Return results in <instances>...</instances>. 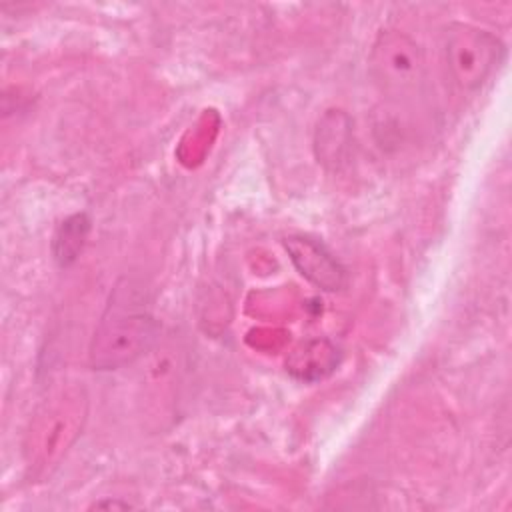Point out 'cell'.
<instances>
[{
    "instance_id": "1",
    "label": "cell",
    "mask_w": 512,
    "mask_h": 512,
    "mask_svg": "<svg viewBox=\"0 0 512 512\" xmlns=\"http://www.w3.org/2000/svg\"><path fill=\"white\" fill-rule=\"evenodd\" d=\"M158 324L148 296L134 280L122 278L110 292L90 342L94 370H116L142 356L154 342Z\"/></svg>"
},
{
    "instance_id": "2",
    "label": "cell",
    "mask_w": 512,
    "mask_h": 512,
    "mask_svg": "<svg viewBox=\"0 0 512 512\" xmlns=\"http://www.w3.org/2000/svg\"><path fill=\"white\" fill-rule=\"evenodd\" d=\"M444 64L462 92H476L500 66L504 44L488 30L454 22L444 30Z\"/></svg>"
},
{
    "instance_id": "3",
    "label": "cell",
    "mask_w": 512,
    "mask_h": 512,
    "mask_svg": "<svg viewBox=\"0 0 512 512\" xmlns=\"http://www.w3.org/2000/svg\"><path fill=\"white\" fill-rule=\"evenodd\" d=\"M368 70L376 86L394 100L418 96L426 66L420 46L404 32L386 30L372 44Z\"/></svg>"
},
{
    "instance_id": "4",
    "label": "cell",
    "mask_w": 512,
    "mask_h": 512,
    "mask_svg": "<svg viewBox=\"0 0 512 512\" xmlns=\"http://www.w3.org/2000/svg\"><path fill=\"white\" fill-rule=\"evenodd\" d=\"M284 248L296 270L314 286L336 292L346 284V270L336 256L316 238L292 234L284 238Z\"/></svg>"
},
{
    "instance_id": "5",
    "label": "cell",
    "mask_w": 512,
    "mask_h": 512,
    "mask_svg": "<svg viewBox=\"0 0 512 512\" xmlns=\"http://www.w3.org/2000/svg\"><path fill=\"white\" fill-rule=\"evenodd\" d=\"M340 362L338 348L328 340H308L300 344L286 360V370L304 382L328 376Z\"/></svg>"
},
{
    "instance_id": "6",
    "label": "cell",
    "mask_w": 512,
    "mask_h": 512,
    "mask_svg": "<svg viewBox=\"0 0 512 512\" xmlns=\"http://www.w3.org/2000/svg\"><path fill=\"white\" fill-rule=\"evenodd\" d=\"M316 156L330 170H338L350 148V120L344 112L332 110L324 114L316 128Z\"/></svg>"
},
{
    "instance_id": "7",
    "label": "cell",
    "mask_w": 512,
    "mask_h": 512,
    "mask_svg": "<svg viewBox=\"0 0 512 512\" xmlns=\"http://www.w3.org/2000/svg\"><path fill=\"white\" fill-rule=\"evenodd\" d=\"M90 232V218L82 212V214H74L70 218H66L56 234H54V242H52V252L56 262L66 268L70 266L78 254L84 248V242L88 238Z\"/></svg>"
}]
</instances>
